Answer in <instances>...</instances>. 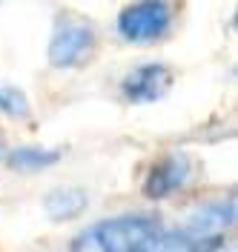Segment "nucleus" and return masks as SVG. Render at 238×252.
<instances>
[{"instance_id": "1a4fd4ad", "label": "nucleus", "mask_w": 238, "mask_h": 252, "mask_svg": "<svg viewBox=\"0 0 238 252\" xmlns=\"http://www.w3.org/2000/svg\"><path fill=\"white\" fill-rule=\"evenodd\" d=\"M0 152H3V143H0Z\"/></svg>"}, {"instance_id": "f257e3e1", "label": "nucleus", "mask_w": 238, "mask_h": 252, "mask_svg": "<svg viewBox=\"0 0 238 252\" xmlns=\"http://www.w3.org/2000/svg\"><path fill=\"white\" fill-rule=\"evenodd\" d=\"M224 235H209L192 220L167 226L158 215H115L78 235L72 252H221Z\"/></svg>"}, {"instance_id": "39448f33", "label": "nucleus", "mask_w": 238, "mask_h": 252, "mask_svg": "<svg viewBox=\"0 0 238 252\" xmlns=\"http://www.w3.org/2000/svg\"><path fill=\"white\" fill-rule=\"evenodd\" d=\"M192 178V160L184 152H167L158 160H152V166L143 175L141 192L149 201H167L178 195L181 189L190 184Z\"/></svg>"}, {"instance_id": "7ed1b4c3", "label": "nucleus", "mask_w": 238, "mask_h": 252, "mask_svg": "<svg viewBox=\"0 0 238 252\" xmlns=\"http://www.w3.org/2000/svg\"><path fill=\"white\" fill-rule=\"evenodd\" d=\"M98 43L95 29L86 23V20H78L72 15L58 17L55 29H52V40H49V63L55 69H75V66H83V63L92 58Z\"/></svg>"}, {"instance_id": "20e7f679", "label": "nucleus", "mask_w": 238, "mask_h": 252, "mask_svg": "<svg viewBox=\"0 0 238 252\" xmlns=\"http://www.w3.org/2000/svg\"><path fill=\"white\" fill-rule=\"evenodd\" d=\"M172 69L161 61L152 63H138L135 69H129L121 78V97L132 106H146V103H158L161 97L172 89Z\"/></svg>"}, {"instance_id": "0eeeda50", "label": "nucleus", "mask_w": 238, "mask_h": 252, "mask_svg": "<svg viewBox=\"0 0 238 252\" xmlns=\"http://www.w3.org/2000/svg\"><path fill=\"white\" fill-rule=\"evenodd\" d=\"M58 160H61L58 149H49V146H17L9 155V166L15 172L34 175V172H43L49 166H55Z\"/></svg>"}, {"instance_id": "423d86ee", "label": "nucleus", "mask_w": 238, "mask_h": 252, "mask_svg": "<svg viewBox=\"0 0 238 252\" xmlns=\"http://www.w3.org/2000/svg\"><path fill=\"white\" fill-rule=\"evenodd\" d=\"M89 206V195L78 187H58L52 189L43 201V209L52 220H72L80 218Z\"/></svg>"}, {"instance_id": "f03ea898", "label": "nucleus", "mask_w": 238, "mask_h": 252, "mask_svg": "<svg viewBox=\"0 0 238 252\" xmlns=\"http://www.w3.org/2000/svg\"><path fill=\"white\" fill-rule=\"evenodd\" d=\"M172 20L175 12L170 0H132L118 12L115 29L127 43H155L170 34Z\"/></svg>"}, {"instance_id": "6e6552de", "label": "nucleus", "mask_w": 238, "mask_h": 252, "mask_svg": "<svg viewBox=\"0 0 238 252\" xmlns=\"http://www.w3.org/2000/svg\"><path fill=\"white\" fill-rule=\"evenodd\" d=\"M0 112L9 115V118H26L29 115L26 92L15 83H9V80H0Z\"/></svg>"}]
</instances>
